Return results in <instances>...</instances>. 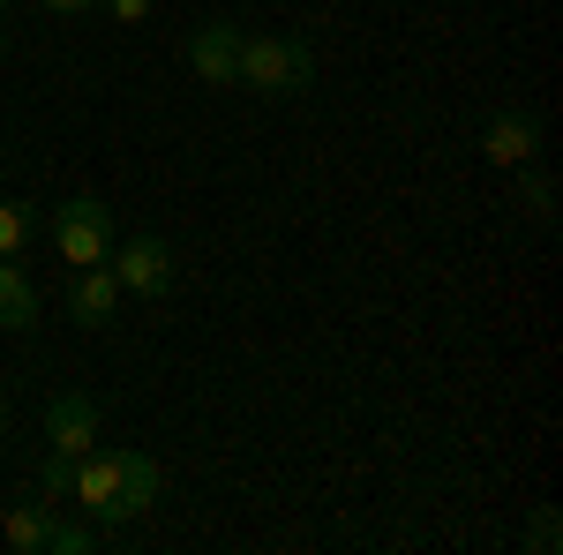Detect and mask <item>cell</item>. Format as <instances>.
<instances>
[{"instance_id":"1","label":"cell","mask_w":563,"mask_h":555,"mask_svg":"<svg viewBox=\"0 0 563 555\" xmlns=\"http://www.w3.org/2000/svg\"><path fill=\"white\" fill-rule=\"evenodd\" d=\"M90 525H129L158 503V458L151 451H84L76 458V488Z\"/></svg>"},{"instance_id":"2","label":"cell","mask_w":563,"mask_h":555,"mask_svg":"<svg viewBox=\"0 0 563 555\" xmlns=\"http://www.w3.org/2000/svg\"><path fill=\"white\" fill-rule=\"evenodd\" d=\"M233 84L256 90V98H301V90L316 84V60H308L301 38H241Z\"/></svg>"},{"instance_id":"3","label":"cell","mask_w":563,"mask_h":555,"mask_svg":"<svg viewBox=\"0 0 563 555\" xmlns=\"http://www.w3.org/2000/svg\"><path fill=\"white\" fill-rule=\"evenodd\" d=\"M113 203H98V196H68V203H53V248H60V263H106L113 256Z\"/></svg>"},{"instance_id":"4","label":"cell","mask_w":563,"mask_h":555,"mask_svg":"<svg viewBox=\"0 0 563 555\" xmlns=\"http://www.w3.org/2000/svg\"><path fill=\"white\" fill-rule=\"evenodd\" d=\"M113 278H121V293L135 300H158V293H174V248L158 241V233H135V241H113Z\"/></svg>"},{"instance_id":"5","label":"cell","mask_w":563,"mask_h":555,"mask_svg":"<svg viewBox=\"0 0 563 555\" xmlns=\"http://www.w3.org/2000/svg\"><path fill=\"white\" fill-rule=\"evenodd\" d=\"M45 443H53L60 458H84V451H98V406H90L84 390H60V398L45 406Z\"/></svg>"},{"instance_id":"6","label":"cell","mask_w":563,"mask_h":555,"mask_svg":"<svg viewBox=\"0 0 563 555\" xmlns=\"http://www.w3.org/2000/svg\"><path fill=\"white\" fill-rule=\"evenodd\" d=\"M241 23L233 15H211V23H196V38H188V68L203 76V84H233V60H241Z\"/></svg>"},{"instance_id":"7","label":"cell","mask_w":563,"mask_h":555,"mask_svg":"<svg viewBox=\"0 0 563 555\" xmlns=\"http://www.w3.org/2000/svg\"><path fill=\"white\" fill-rule=\"evenodd\" d=\"M68 315H76L84 331H106V323L121 315V278H113V263H84V270L68 278Z\"/></svg>"},{"instance_id":"8","label":"cell","mask_w":563,"mask_h":555,"mask_svg":"<svg viewBox=\"0 0 563 555\" xmlns=\"http://www.w3.org/2000/svg\"><path fill=\"white\" fill-rule=\"evenodd\" d=\"M481 158H488V166H533V158H541V121H533V113H496V121L481 129Z\"/></svg>"},{"instance_id":"9","label":"cell","mask_w":563,"mask_h":555,"mask_svg":"<svg viewBox=\"0 0 563 555\" xmlns=\"http://www.w3.org/2000/svg\"><path fill=\"white\" fill-rule=\"evenodd\" d=\"M31 323H38V293L15 270V256H0V331H31Z\"/></svg>"},{"instance_id":"10","label":"cell","mask_w":563,"mask_h":555,"mask_svg":"<svg viewBox=\"0 0 563 555\" xmlns=\"http://www.w3.org/2000/svg\"><path fill=\"white\" fill-rule=\"evenodd\" d=\"M45 533H53V511L45 503H15V511L0 518V541L15 555H45Z\"/></svg>"},{"instance_id":"11","label":"cell","mask_w":563,"mask_h":555,"mask_svg":"<svg viewBox=\"0 0 563 555\" xmlns=\"http://www.w3.org/2000/svg\"><path fill=\"white\" fill-rule=\"evenodd\" d=\"M31 233H38L31 203H0V256H23V248H31Z\"/></svg>"},{"instance_id":"12","label":"cell","mask_w":563,"mask_h":555,"mask_svg":"<svg viewBox=\"0 0 563 555\" xmlns=\"http://www.w3.org/2000/svg\"><path fill=\"white\" fill-rule=\"evenodd\" d=\"M45 548H53V555H84V548H98V525H53Z\"/></svg>"},{"instance_id":"13","label":"cell","mask_w":563,"mask_h":555,"mask_svg":"<svg viewBox=\"0 0 563 555\" xmlns=\"http://www.w3.org/2000/svg\"><path fill=\"white\" fill-rule=\"evenodd\" d=\"M38 488H45V496H68V488H76V458H60V451H53V458L38 466Z\"/></svg>"},{"instance_id":"14","label":"cell","mask_w":563,"mask_h":555,"mask_svg":"<svg viewBox=\"0 0 563 555\" xmlns=\"http://www.w3.org/2000/svg\"><path fill=\"white\" fill-rule=\"evenodd\" d=\"M526 211L556 218V180H549V173H526Z\"/></svg>"},{"instance_id":"15","label":"cell","mask_w":563,"mask_h":555,"mask_svg":"<svg viewBox=\"0 0 563 555\" xmlns=\"http://www.w3.org/2000/svg\"><path fill=\"white\" fill-rule=\"evenodd\" d=\"M526 548H533V555L556 548V511H533V525H526Z\"/></svg>"},{"instance_id":"16","label":"cell","mask_w":563,"mask_h":555,"mask_svg":"<svg viewBox=\"0 0 563 555\" xmlns=\"http://www.w3.org/2000/svg\"><path fill=\"white\" fill-rule=\"evenodd\" d=\"M106 8H113V23H143L151 15V0H106Z\"/></svg>"},{"instance_id":"17","label":"cell","mask_w":563,"mask_h":555,"mask_svg":"<svg viewBox=\"0 0 563 555\" xmlns=\"http://www.w3.org/2000/svg\"><path fill=\"white\" fill-rule=\"evenodd\" d=\"M38 8H53V15H84V8H98V0H38Z\"/></svg>"},{"instance_id":"18","label":"cell","mask_w":563,"mask_h":555,"mask_svg":"<svg viewBox=\"0 0 563 555\" xmlns=\"http://www.w3.org/2000/svg\"><path fill=\"white\" fill-rule=\"evenodd\" d=\"M0 435H8V398H0Z\"/></svg>"},{"instance_id":"19","label":"cell","mask_w":563,"mask_h":555,"mask_svg":"<svg viewBox=\"0 0 563 555\" xmlns=\"http://www.w3.org/2000/svg\"><path fill=\"white\" fill-rule=\"evenodd\" d=\"M0 53H8V38H0Z\"/></svg>"},{"instance_id":"20","label":"cell","mask_w":563,"mask_h":555,"mask_svg":"<svg viewBox=\"0 0 563 555\" xmlns=\"http://www.w3.org/2000/svg\"><path fill=\"white\" fill-rule=\"evenodd\" d=\"M0 8H8V0H0Z\"/></svg>"}]
</instances>
